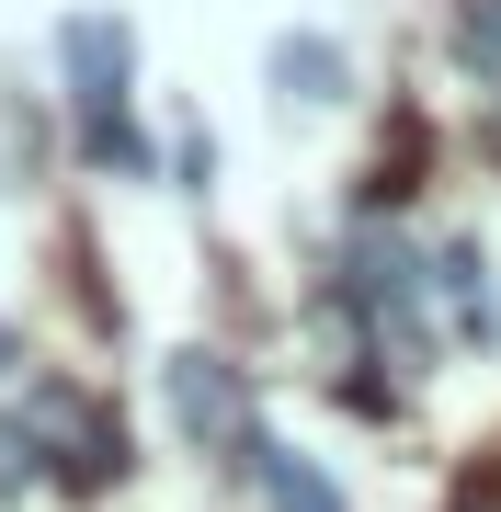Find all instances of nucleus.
Masks as SVG:
<instances>
[{
  "label": "nucleus",
  "instance_id": "20e7f679",
  "mask_svg": "<svg viewBox=\"0 0 501 512\" xmlns=\"http://www.w3.org/2000/svg\"><path fill=\"white\" fill-rule=\"evenodd\" d=\"M433 296H445V330H501V296H490V262H479V239H456V251H433Z\"/></svg>",
  "mask_w": 501,
  "mask_h": 512
},
{
  "label": "nucleus",
  "instance_id": "423d86ee",
  "mask_svg": "<svg viewBox=\"0 0 501 512\" xmlns=\"http://www.w3.org/2000/svg\"><path fill=\"white\" fill-rule=\"evenodd\" d=\"M274 80H285V103H331L342 92V46L331 35H285L274 46Z\"/></svg>",
  "mask_w": 501,
  "mask_h": 512
},
{
  "label": "nucleus",
  "instance_id": "39448f33",
  "mask_svg": "<svg viewBox=\"0 0 501 512\" xmlns=\"http://www.w3.org/2000/svg\"><path fill=\"white\" fill-rule=\"evenodd\" d=\"M456 57H467V80H479L490 137H501V0H467V12H456Z\"/></svg>",
  "mask_w": 501,
  "mask_h": 512
},
{
  "label": "nucleus",
  "instance_id": "7ed1b4c3",
  "mask_svg": "<svg viewBox=\"0 0 501 512\" xmlns=\"http://www.w3.org/2000/svg\"><path fill=\"white\" fill-rule=\"evenodd\" d=\"M171 421L205 444L217 467H262V410L228 353H171Z\"/></svg>",
  "mask_w": 501,
  "mask_h": 512
},
{
  "label": "nucleus",
  "instance_id": "f03ea898",
  "mask_svg": "<svg viewBox=\"0 0 501 512\" xmlns=\"http://www.w3.org/2000/svg\"><path fill=\"white\" fill-rule=\"evenodd\" d=\"M57 57H69V103H80V148H92V160H149V137H137V114H126V23L80 12L69 35H57Z\"/></svg>",
  "mask_w": 501,
  "mask_h": 512
},
{
  "label": "nucleus",
  "instance_id": "0eeeda50",
  "mask_svg": "<svg viewBox=\"0 0 501 512\" xmlns=\"http://www.w3.org/2000/svg\"><path fill=\"white\" fill-rule=\"evenodd\" d=\"M262 490H274V512H342V490H331V478H319L308 456H285V444H262Z\"/></svg>",
  "mask_w": 501,
  "mask_h": 512
},
{
  "label": "nucleus",
  "instance_id": "f257e3e1",
  "mask_svg": "<svg viewBox=\"0 0 501 512\" xmlns=\"http://www.w3.org/2000/svg\"><path fill=\"white\" fill-rule=\"evenodd\" d=\"M342 285H353V308H365L388 365H422L433 353V274H422V251L399 228H353V274Z\"/></svg>",
  "mask_w": 501,
  "mask_h": 512
}]
</instances>
